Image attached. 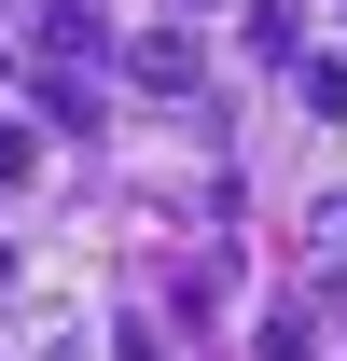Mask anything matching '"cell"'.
Masks as SVG:
<instances>
[{
	"label": "cell",
	"instance_id": "3",
	"mask_svg": "<svg viewBox=\"0 0 347 361\" xmlns=\"http://www.w3.org/2000/svg\"><path fill=\"white\" fill-rule=\"evenodd\" d=\"M28 167H42V153H28V126H0V195H28Z\"/></svg>",
	"mask_w": 347,
	"mask_h": 361
},
{
	"label": "cell",
	"instance_id": "4",
	"mask_svg": "<svg viewBox=\"0 0 347 361\" xmlns=\"http://www.w3.org/2000/svg\"><path fill=\"white\" fill-rule=\"evenodd\" d=\"M0 278H14V250H0Z\"/></svg>",
	"mask_w": 347,
	"mask_h": 361
},
{
	"label": "cell",
	"instance_id": "1",
	"mask_svg": "<svg viewBox=\"0 0 347 361\" xmlns=\"http://www.w3.org/2000/svg\"><path fill=\"white\" fill-rule=\"evenodd\" d=\"M139 84H195V28H153L139 42Z\"/></svg>",
	"mask_w": 347,
	"mask_h": 361
},
{
	"label": "cell",
	"instance_id": "2",
	"mask_svg": "<svg viewBox=\"0 0 347 361\" xmlns=\"http://www.w3.org/2000/svg\"><path fill=\"white\" fill-rule=\"evenodd\" d=\"M305 348H319V319H305V306H278V319L250 334V361H305Z\"/></svg>",
	"mask_w": 347,
	"mask_h": 361
}]
</instances>
